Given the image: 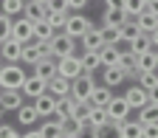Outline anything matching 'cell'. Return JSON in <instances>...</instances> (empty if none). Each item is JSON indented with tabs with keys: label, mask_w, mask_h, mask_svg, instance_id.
I'll return each instance as SVG.
<instances>
[{
	"label": "cell",
	"mask_w": 158,
	"mask_h": 138,
	"mask_svg": "<svg viewBox=\"0 0 158 138\" xmlns=\"http://www.w3.org/2000/svg\"><path fill=\"white\" fill-rule=\"evenodd\" d=\"M26 79H28V73L20 65H6L3 62V68H0V90H23Z\"/></svg>",
	"instance_id": "1"
},
{
	"label": "cell",
	"mask_w": 158,
	"mask_h": 138,
	"mask_svg": "<svg viewBox=\"0 0 158 138\" xmlns=\"http://www.w3.org/2000/svg\"><path fill=\"white\" fill-rule=\"evenodd\" d=\"M48 51H51V59H56V62H59V59H65V56H73V54H76V39H71L68 34L59 31V34L51 39V43H48Z\"/></svg>",
	"instance_id": "2"
},
{
	"label": "cell",
	"mask_w": 158,
	"mask_h": 138,
	"mask_svg": "<svg viewBox=\"0 0 158 138\" xmlns=\"http://www.w3.org/2000/svg\"><path fill=\"white\" fill-rule=\"evenodd\" d=\"M93 90H96V76L93 73H82L79 79L71 82V99H76V102H90Z\"/></svg>",
	"instance_id": "3"
},
{
	"label": "cell",
	"mask_w": 158,
	"mask_h": 138,
	"mask_svg": "<svg viewBox=\"0 0 158 138\" xmlns=\"http://www.w3.org/2000/svg\"><path fill=\"white\" fill-rule=\"evenodd\" d=\"M90 28H93V23H90L85 14H71L68 23H65V28H62V34H68L71 39H82Z\"/></svg>",
	"instance_id": "4"
},
{
	"label": "cell",
	"mask_w": 158,
	"mask_h": 138,
	"mask_svg": "<svg viewBox=\"0 0 158 138\" xmlns=\"http://www.w3.org/2000/svg\"><path fill=\"white\" fill-rule=\"evenodd\" d=\"M56 73L62 76V79H68V82H73V79H79L85 71H82V59H79V54H73V56H65V59H59L56 62Z\"/></svg>",
	"instance_id": "5"
},
{
	"label": "cell",
	"mask_w": 158,
	"mask_h": 138,
	"mask_svg": "<svg viewBox=\"0 0 158 138\" xmlns=\"http://www.w3.org/2000/svg\"><path fill=\"white\" fill-rule=\"evenodd\" d=\"M11 39H17L20 45H28L34 43V23L28 17H17L14 26H11Z\"/></svg>",
	"instance_id": "6"
},
{
	"label": "cell",
	"mask_w": 158,
	"mask_h": 138,
	"mask_svg": "<svg viewBox=\"0 0 158 138\" xmlns=\"http://www.w3.org/2000/svg\"><path fill=\"white\" fill-rule=\"evenodd\" d=\"M51 56V51H48V45H40V43H28V45H23V59L20 62H26V65H37V62H43V59H48Z\"/></svg>",
	"instance_id": "7"
},
{
	"label": "cell",
	"mask_w": 158,
	"mask_h": 138,
	"mask_svg": "<svg viewBox=\"0 0 158 138\" xmlns=\"http://www.w3.org/2000/svg\"><path fill=\"white\" fill-rule=\"evenodd\" d=\"M107 116H110V121H113V124L127 121V116H130V104H127V99H124V96H116L113 102L107 104Z\"/></svg>",
	"instance_id": "8"
},
{
	"label": "cell",
	"mask_w": 158,
	"mask_h": 138,
	"mask_svg": "<svg viewBox=\"0 0 158 138\" xmlns=\"http://www.w3.org/2000/svg\"><path fill=\"white\" fill-rule=\"evenodd\" d=\"M124 99H127L130 110H141V107H147V104H150V93H147L141 85H130V87H127V93H124Z\"/></svg>",
	"instance_id": "9"
},
{
	"label": "cell",
	"mask_w": 158,
	"mask_h": 138,
	"mask_svg": "<svg viewBox=\"0 0 158 138\" xmlns=\"http://www.w3.org/2000/svg\"><path fill=\"white\" fill-rule=\"evenodd\" d=\"M0 59H3L6 65H17L20 59H23V45H20L17 39H6V43L0 45Z\"/></svg>",
	"instance_id": "10"
},
{
	"label": "cell",
	"mask_w": 158,
	"mask_h": 138,
	"mask_svg": "<svg viewBox=\"0 0 158 138\" xmlns=\"http://www.w3.org/2000/svg\"><path fill=\"white\" fill-rule=\"evenodd\" d=\"M45 93H48V82H45V79H40L37 73H28L26 85H23V96L40 99V96H45Z\"/></svg>",
	"instance_id": "11"
},
{
	"label": "cell",
	"mask_w": 158,
	"mask_h": 138,
	"mask_svg": "<svg viewBox=\"0 0 158 138\" xmlns=\"http://www.w3.org/2000/svg\"><path fill=\"white\" fill-rule=\"evenodd\" d=\"M56 102L59 99H54L51 93H45V96H40V99H34V110H37V116L40 118H54V113H56Z\"/></svg>",
	"instance_id": "12"
},
{
	"label": "cell",
	"mask_w": 158,
	"mask_h": 138,
	"mask_svg": "<svg viewBox=\"0 0 158 138\" xmlns=\"http://www.w3.org/2000/svg\"><path fill=\"white\" fill-rule=\"evenodd\" d=\"M23 90H0V107L3 110H11V113H17L20 107H23L26 102H23Z\"/></svg>",
	"instance_id": "13"
},
{
	"label": "cell",
	"mask_w": 158,
	"mask_h": 138,
	"mask_svg": "<svg viewBox=\"0 0 158 138\" xmlns=\"http://www.w3.org/2000/svg\"><path fill=\"white\" fill-rule=\"evenodd\" d=\"M45 14H48V3H45V0H26L23 17H28L31 23H43Z\"/></svg>",
	"instance_id": "14"
},
{
	"label": "cell",
	"mask_w": 158,
	"mask_h": 138,
	"mask_svg": "<svg viewBox=\"0 0 158 138\" xmlns=\"http://www.w3.org/2000/svg\"><path fill=\"white\" fill-rule=\"evenodd\" d=\"M105 48V37H102V28H90L85 37H82V51H102Z\"/></svg>",
	"instance_id": "15"
},
{
	"label": "cell",
	"mask_w": 158,
	"mask_h": 138,
	"mask_svg": "<svg viewBox=\"0 0 158 138\" xmlns=\"http://www.w3.org/2000/svg\"><path fill=\"white\" fill-rule=\"evenodd\" d=\"M76 107H79V102L76 99H59L56 102V113H54V118H59V121H65V118H73L76 116Z\"/></svg>",
	"instance_id": "16"
},
{
	"label": "cell",
	"mask_w": 158,
	"mask_h": 138,
	"mask_svg": "<svg viewBox=\"0 0 158 138\" xmlns=\"http://www.w3.org/2000/svg\"><path fill=\"white\" fill-rule=\"evenodd\" d=\"M68 17H71V9H68V6H65V9H54V11L45 14V23H48L54 31H62L65 23H68Z\"/></svg>",
	"instance_id": "17"
},
{
	"label": "cell",
	"mask_w": 158,
	"mask_h": 138,
	"mask_svg": "<svg viewBox=\"0 0 158 138\" xmlns=\"http://www.w3.org/2000/svg\"><path fill=\"white\" fill-rule=\"evenodd\" d=\"M37 132H40V138H62V121L59 118H45L37 127Z\"/></svg>",
	"instance_id": "18"
},
{
	"label": "cell",
	"mask_w": 158,
	"mask_h": 138,
	"mask_svg": "<svg viewBox=\"0 0 158 138\" xmlns=\"http://www.w3.org/2000/svg\"><path fill=\"white\" fill-rule=\"evenodd\" d=\"M127 23V14L118 11V9H105L102 14V28H122Z\"/></svg>",
	"instance_id": "19"
},
{
	"label": "cell",
	"mask_w": 158,
	"mask_h": 138,
	"mask_svg": "<svg viewBox=\"0 0 158 138\" xmlns=\"http://www.w3.org/2000/svg\"><path fill=\"white\" fill-rule=\"evenodd\" d=\"M48 93H51L54 99H68V96H71V82L56 73L51 82H48Z\"/></svg>",
	"instance_id": "20"
},
{
	"label": "cell",
	"mask_w": 158,
	"mask_h": 138,
	"mask_svg": "<svg viewBox=\"0 0 158 138\" xmlns=\"http://www.w3.org/2000/svg\"><path fill=\"white\" fill-rule=\"evenodd\" d=\"M118 132H122V138H144V124L138 118H127L118 124Z\"/></svg>",
	"instance_id": "21"
},
{
	"label": "cell",
	"mask_w": 158,
	"mask_h": 138,
	"mask_svg": "<svg viewBox=\"0 0 158 138\" xmlns=\"http://www.w3.org/2000/svg\"><path fill=\"white\" fill-rule=\"evenodd\" d=\"M113 99H116V96H113V90H110V87L96 85V90L90 93V104H93V107H105V110H107V104L113 102Z\"/></svg>",
	"instance_id": "22"
},
{
	"label": "cell",
	"mask_w": 158,
	"mask_h": 138,
	"mask_svg": "<svg viewBox=\"0 0 158 138\" xmlns=\"http://www.w3.org/2000/svg\"><path fill=\"white\" fill-rule=\"evenodd\" d=\"M79 59H82V71H85V73L102 71V56H99V51H82V54H79Z\"/></svg>",
	"instance_id": "23"
},
{
	"label": "cell",
	"mask_w": 158,
	"mask_h": 138,
	"mask_svg": "<svg viewBox=\"0 0 158 138\" xmlns=\"http://www.w3.org/2000/svg\"><path fill=\"white\" fill-rule=\"evenodd\" d=\"M56 34H59V31H54L45 20H43V23H34V43H40V45H48Z\"/></svg>",
	"instance_id": "24"
},
{
	"label": "cell",
	"mask_w": 158,
	"mask_h": 138,
	"mask_svg": "<svg viewBox=\"0 0 158 138\" xmlns=\"http://www.w3.org/2000/svg\"><path fill=\"white\" fill-rule=\"evenodd\" d=\"M105 73H102V79H105V87H118V85H124L127 82V76H124V71L122 68H102Z\"/></svg>",
	"instance_id": "25"
},
{
	"label": "cell",
	"mask_w": 158,
	"mask_h": 138,
	"mask_svg": "<svg viewBox=\"0 0 158 138\" xmlns=\"http://www.w3.org/2000/svg\"><path fill=\"white\" fill-rule=\"evenodd\" d=\"M31 73H37L40 79H45V82H51V79L56 76V59H51V56H48V59H43V62H37Z\"/></svg>",
	"instance_id": "26"
},
{
	"label": "cell",
	"mask_w": 158,
	"mask_h": 138,
	"mask_svg": "<svg viewBox=\"0 0 158 138\" xmlns=\"http://www.w3.org/2000/svg\"><path fill=\"white\" fill-rule=\"evenodd\" d=\"M99 56H102V68H118L122 48H116V45H105L102 51H99Z\"/></svg>",
	"instance_id": "27"
},
{
	"label": "cell",
	"mask_w": 158,
	"mask_h": 138,
	"mask_svg": "<svg viewBox=\"0 0 158 138\" xmlns=\"http://www.w3.org/2000/svg\"><path fill=\"white\" fill-rule=\"evenodd\" d=\"M0 9H3L0 14L17 20V17H23V11H26V0H0Z\"/></svg>",
	"instance_id": "28"
},
{
	"label": "cell",
	"mask_w": 158,
	"mask_h": 138,
	"mask_svg": "<svg viewBox=\"0 0 158 138\" xmlns=\"http://www.w3.org/2000/svg\"><path fill=\"white\" fill-rule=\"evenodd\" d=\"M127 51H130V54H135V56H141V54L152 51V43H150V34H138L135 39H130V43H127Z\"/></svg>",
	"instance_id": "29"
},
{
	"label": "cell",
	"mask_w": 158,
	"mask_h": 138,
	"mask_svg": "<svg viewBox=\"0 0 158 138\" xmlns=\"http://www.w3.org/2000/svg\"><path fill=\"white\" fill-rule=\"evenodd\" d=\"M135 68L141 71V73H155V71H158V56H155V51L141 54V56L135 59Z\"/></svg>",
	"instance_id": "30"
},
{
	"label": "cell",
	"mask_w": 158,
	"mask_h": 138,
	"mask_svg": "<svg viewBox=\"0 0 158 138\" xmlns=\"http://www.w3.org/2000/svg\"><path fill=\"white\" fill-rule=\"evenodd\" d=\"M107 124H113L110 116H107V110H105V107H93V110H90V118H88V127L99 130V127H107Z\"/></svg>",
	"instance_id": "31"
},
{
	"label": "cell",
	"mask_w": 158,
	"mask_h": 138,
	"mask_svg": "<svg viewBox=\"0 0 158 138\" xmlns=\"http://www.w3.org/2000/svg\"><path fill=\"white\" fill-rule=\"evenodd\" d=\"M37 110H34V104H23V107H20L17 110V121L20 124H23V127H31V124H37Z\"/></svg>",
	"instance_id": "32"
},
{
	"label": "cell",
	"mask_w": 158,
	"mask_h": 138,
	"mask_svg": "<svg viewBox=\"0 0 158 138\" xmlns=\"http://www.w3.org/2000/svg\"><path fill=\"white\" fill-rule=\"evenodd\" d=\"M135 23H138V28H141V34H152V31L158 28V17L150 14V11H144V14L135 17Z\"/></svg>",
	"instance_id": "33"
},
{
	"label": "cell",
	"mask_w": 158,
	"mask_h": 138,
	"mask_svg": "<svg viewBox=\"0 0 158 138\" xmlns=\"http://www.w3.org/2000/svg\"><path fill=\"white\" fill-rule=\"evenodd\" d=\"M88 124L76 121V118H65L62 121V138H79V132H82Z\"/></svg>",
	"instance_id": "34"
},
{
	"label": "cell",
	"mask_w": 158,
	"mask_h": 138,
	"mask_svg": "<svg viewBox=\"0 0 158 138\" xmlns=\"http://www.w3.org/2000/svg\"><path fill=\"white\" fill-rule=\"evenodd\" d=\"M138 121L141 124H158V104H147V107H141L138 110Z\"/></svg>",
	"instance_id": "35"
},
{
	"label": "cell",
	"mask_w": 158,
	"mask_h": 138,
	"mask_svg": "<svg viewBox=\"0 0 158 138\" xmlns=\"http://www.w3.org/2000/svg\"><path fill=\"white\" fill-rule=\"evenodd\" d=\"M144 11H147V3H144V0H124V14L130 20H135L138 14H144Z\"/></svg>",
	"instance_id": "36"
},
{
	"label": "cell",
	"mask_w": 158,
	"mask_h": 138,
	"mask_svg": "<svg viewBox=\"0 0 158 138\" xmlns=\"http://www.w3.org/2000/svg\"><path fill=\"white\" fill-rule=\"evenodd\" d=\"M102 37H105V45H122L124 37H122V28H102Z\"/></svg>",
	"instance_id": "37"
},
{
	"label": "cell",
	"mask_w": 158,
	"mask_h": 138,
	"mask_svg": "<svg viewBox=\"0 0 158 138\" xmlns=\"http://www.w3.org/2000/svg\"><path fill=\"white\" fill-rule=\"evenodd\" d=\"M138 34H141V28H138V23L127 17V23L122 26V37H124V43H130V39H135Z\"/></svg>",
	"instance_id": "38"
},
{
	"label": "cell",
	"mask_w": 158,
	"mask_h": 138,
	"mask_svg": "<svg viewBox=\"0 0 158 138\" xmlns=\"http://www.w3.org/2000/svg\"><path fill=\"white\" fill-rule=\"evenodd\" d=\"M11 26H14V20L6 17V14H0V45H3L6 39H11Z\"/></svg>",
	"instance_id": "39"
},
{
	"label": "cell",
	"mask_w": 158,
	"mask_h": 138,
	"mask_svg": "<svg viewBox=\"0 0 158 138\" xmlns=\"http://www.w3.org/2000/svg\"><path fill=\"white\" fill-rule=\"evenodd\" d=\"M138 85L150 93L152 87H158V73H141V71H138Z\"/></svg>",
	"instance_id": "40"
},
{
	"label": "cell",
	"mask_w": 158,
	"mask_h": 138,
	"mask_svg": "<svg viewBox=\"0 0 158 138\" xmlns=\"http://www.w3.org/2000/svg\"><path fill=\"white\" fill-rule=\"evenodd\" d=\"M90 110H93V104L90 102H79V107H76V121H82V124H88V118H90Z\"/></svg>",
	"instance_id": "41"
},
{
	"label": "cell",
	"mask_w": 158,
	"mask_h": 138,
	"mask_svg": "<svg viewBox=\"0 0 158 138\" xmlns=\"http://www.w3.org/2000/svg\"><path fill=\"white\" fill-rule=\"evenodd\" d=\"M96 138H122V132H118V124L99 127V130H96Z\"/></svg>",
	"instance_id": "42"
},
{
	"label": "cell",
	"mask_w": 158,
	"mask_h": 138,
	"mask_svg": "<svg viewBox=\"0 0 158 138\" xmlns=\"http://www.w3.org/2000/svg\"><path fill=\"white\" fill-rule=\"evenodd\" d=\"M0 138H23L11 124H0Z\"/></svg>",
	"instance_id": "43"
},
{
	"label": "cell",
	"mask_w": 158,
	"mask_h": 138,
	"mask_svg": "<svg viewBox=\"0 0 158 138\" xmlns=\"http://www.w3.org/2000/svg\"><path fill=\"white\" fill-rule=\"evenodd\" d=\"M144 138H158V124H144Z\"/></svg>",
	"instance_id": "44"
},
{
	"label": "cell",
	"mask_w": 158,
	"mask_h": 138,
	"mask_svg": "<svg viewBox=\"0 0 158 138\" xmlns=\"http://www.w3.org/2000/svg\"><path fill=\"white\" fill-rule=\"evenodd\" d=\"M65 3H68V9H76V11H79V9H85L90 0H65Z\"/></svg>",
	"instance_id": "45"
},
{
	"label": "cell",
	"mask_w": 158,
	"mask_h": 138,
	"mask_svg": "<svg viewBox=\"0 0 158 138\" xmlns=\"http://www.w3.org/2000/svg\"><path fill=\"white\" fill-rule=\"evenodd\" d=\"M105 9H118V11H124V0H105Z\"/></svg>",
	"instance_id": "46"
},
{
	"label": "cell",
	"mask_w": 158,
	"mask_h": 138,
	"mask_svg": "<svg viewBox=\"0 0 158 138\" xmlns=\"http://www.w3.org/2000/svg\"><path fill=\"white\" fill-rule=\"evenodd\" d=\"M68 3L65 0H48V11H54V9H65Z\"/></svg>",
	"instance_id": "47"
},
{
	"label": "cell",
	"mask_w": 158,
	"mask_h": 138,
	"mask_svg": "<svg viewBox=\"0 0 158 138\" xmlns=\"http://www.w3.org/2000/svg\"><path fill=\"white\" fill-rule=\"evenodd\" d=\"M79 138H96V130L93 127H85L82 132H79Z\"/></svg>",
	"instance_id": "48"
},
{
	"label": "cell",
	"mask_w": 158,
	"mask_h": 138,
	"mask_svg": "<svg viewBox=\"0 0 158 138\" xmlns=\"http://www.w3.org/2000/svg\"><path fill=\"white\" fill-rule=\"evenodd\" d=\"M150 43H152V51H158V28L150 34Z\"/></svg>",
	"instance_id": "49"
},
{
	"label": "cell",
	"mask_w": 158,
	"mask_h": 138,
	"mask_svg": "<svg viewBox=\"0 0 158 138\" xmlns=\"http://www.w3.org/2000/svg\"><path fill=\"white\" fill-rule=\"evenodd\" d=\"M150 102H152V104H158V87H152V90H150Z\"/></svg>",
	"instance_id": "50"
},
{
	"label": "cell",
	"mask_w": 158,
	"mask_h": 138,
	"mask_svg": "<svg viewBox=\"0 0 158 138\" xmlns=\"http://www.w3.org/2000/svg\"><path fill=\"white\" fill-rule=\"evenodd\" d=\"M147 11H150V14H155V17H158V0H155V3H150V6H147Z\"/></svg>",
	"instance_id": "51"
},
{
	"label": "cell",
	"mask_w": 158,
	"mask_h": 138,
	"mask_svg": "<svg viewBox=\"0 0 158 138\" xmlns=\"http://www.w3.org/2000/svg\"><path fill=\"white\" fill-rule=\"evenodd\" d=\"M23 138H40V132H37V130H31V132H26Z\"/></svg>",
	"instance_id": "52"
},
{
	"label": "cell",
	"mask_w": 158,
	"mask_h": 138,
	"mask_svg": "<svg viewBox=\"0 0 158 138\" xmlns=\"http://www.w3.org/2000/svg\"><path fill=\"white\" fill-rule=\"evenodd\" d=\"M3 113H6V110H3V107H0V124H3Z\"/></svg>",
	"instance_id": "53"
},
{
	"label": "cell",
	"mask_w": 158,
	"mask_h": 138,
	"mask_svg": "<svg viewBox=\"0 0 158 138\" xmlns=\"http://www.w3.org/2000/svg\"><path fill=\"white\" fill-rule=\"evenodd\" d=\"M144 3H147V6H150V3H155V0H144Z\"/></svg>",
	"instance_id": "54"
},
{
	"label": "cell",
	"mask_w": 158,
	"mask_h": 138,
	"mask_svg": "<svg viewBox=\"0 0 158 138\" xmlns=\"http://www.w3.org/2000/svg\"><path fill=\"white\" fill-rule=\"evenodd\" d=\"M99 3H105V0H99Z\"/></svg>",
	"instance_id": "55"
},
{
	"label": "cell",
	"mask_w": 158,
	"mask_h": 138,
	"mask_svg": "<svg viewBox=\"0 0 158 138\" xmlns=\"http://www.w3.org/2000/svg\"><path fill=\"white\" fill-rule=\"evenodd\" d=\"M155 56H158V51H155Z\"/></svg>",
	"instance_id": "56"
}]
</instances>
